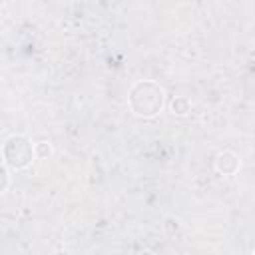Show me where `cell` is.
<instances>
[{"label": "cell", "instance_id": "3957f363", "mask_svg": "<svg viewBox=\"0 0 255 255\" xmlns=\"http://www.w3.org/2000/svg\"><path fill=\"white\" fill-rule=\"evenodd\" d=\"M235 167H237V159H235L233 153H221V155L217 157V169H219V171L231 173V171H235Z\"/></svg>", "mask_w": 255, "mask_h": 255}, {"label": "cell", "instance_id": "5b68a950", "mask_svg": "<svg viewBox=\"0 0 255 255\" xmlns=\"http://www.w3.org/2000/svg\"><path fill=\"white\" fill-rule=\"evenodd\" d=\"M6 185H8V173H6V169L0 165V193L6 189Z\"/></svg>", "mask_w": 255, "mask_h": 255}, {"label": "cell", "instance_id": "7a4b0ae2", "mask_svg": "<svg viewBox=\"0 0 255 255\" xmlns=\"http://www.w3.org/2000/svg\"><path fill=\"white\" fill-rule=\"evenodd\" d=\"M4 159L10 167H26L32 159V143L24 135H14L4 145Z\"/></svg>", "mask_w": 255, "mask_h": 255}, {"label": "cell", "instance_id": "6da1fadb", "mask_svg": "<svg viewBox=\"0 0 255 255\" xmlns=\"http://www.w3.org/2000/svg\"><path fill=\"white\" fill-rule=\"evenodd\" d=\"M129 104L137 116H155L161 110L163 94L151 82H139L129 94Z\"/></svg>", "mask_w": 255, "mask_h": 255}, {"label": "cell", "instance_id": "277c9868", "mask_svg": "<svg viewBox=\"0 0 255 255\" xmlns=\"http://www.w3.org/2000/svg\"><path fill=\"white\" fill-rule=\"evenodd\" d=\"M171 108H173V112H177V114H187V112H189V102H187L185 98H175L173 104H171Z\"/></svg>", "mask_w": 255, "mask_h": 255}, {"label": "cell", "instance_id": "8992f818", "mask_svg": "<svg viewBox=\"0 0 255 255\" xmlns=\"http://www.w3.org/2000/svg\"><path fill=\"white\" fill-rule=\"evenodd\" d=\"M36 149H38V153H40V155H46V153H50V145H46V143H40Z\"/></svg>", "mask_w": 255, "mask_h": 255}, {"label": "cell", "instance_id": "52a82bcc", "mask_svg": "<svg viewBox=\"0 0 255 255\" xmlns=\"http://www.w3.org/2000/svg\"><path fill=\"white\" fill-rule=\"evenodd\" d=\"M141 255H151V253H149V251H143V253H141Z\"/></svg>", "mask_w": 255, "mask_h": 255}]
</instances>
